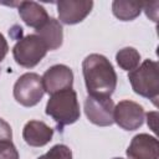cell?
Returning a JSON list of instances; mask_svg holds the SVG:
<instances>
[{"label": "cell", "instance_id": "obj_1", "mask_svg": "<svg viewBox=\"0 0 159 159\" xmlns=\"http://www.w3.org/2000/svg\"><path fill=\"white\" fill-rule=\"evenodd\" d=\"M82 73L88 94L111 97L117 87V73L103 55H88L82 62Z\"/></svg>", "mask_w": 159, "mask_h": 159}, {"label": "cell", "instance_id": "obj_2", "mask_svg": "<svg viewBox=\"0 0 159 159\" xmlns=\"http://www.w3.org/2000/svg\"><path fill=\"white\" fill-rule=\"evenodd\" d=\"M45 112L56 122L60 129L77 122L80 119L81 111L76 91L68 88L51 94Z\"/></svg>", "mask_w": 159, "mask_h": 159}, {"label": "cell", "instance_id": "obj_3", "mask_svg": "<svg viewBox=\"0 0 159 159\" xmlns=\"http://www.w3.org/2000/svg\"><path fill=\"white\" fill-rule=\"evenodd\" d=\"M128 80L133 91L150 99L157 107L159 98V65L153 60H144L140 66L128 73Z\"/></svg>", "mask_w": 159, "mask_h": 159}, {"label": "cell", "instance_id": "obj_4", "mask_svg": "<svg viewBox=\"0 0 159 159\" xmlns=\"http://www.w3.org/2000/svg\"><path fill=\"white\" fill-rule=\"evenodd\" d=\"M47 47L40 36L31 34L19 39L12 47V56L17 65L25 68H32L46 56Z\"/></svg>", "mask_w": 159, "mask_h": 159}, {"label": "cell", "instance_id": "obj_5", "mask_svg": "<svg viewBox=\"0 0 159 159\" xmlns=\"http://www.w3.org/2000/svg\"><path fill=\"white\" fill-rule=\"evenodd\" d=\"M12 93L16 102L20 103L21 106L24 107L36 106L45 94L41 77L34 72L24 73L15 82Z\"/></svg>", "mask_w": 159, "mask_h": 159}, {"label": "cell", "instance_id": "obj_6", "mask_svg": "<svg viewBox=\"0 0 159 159\" xmlns=\"http://www.w3.org/2000/svg\"><path fill=\"white\" fill-rule=\"evenodd\" d=\"M84 113L91 123L109 127L114 123V102L111 97L88 94L84 99Z\"/></svg>", "mask_w": 159, "mask_h": 159}, {"label": "cell", "instance_id": "obj_7", "mask_svg": "<svg viewBox=\"0 0 159 159\" xmlns=\"http://www.w3.org/2000/svg\"><path fill=\"white\" fill-rule=\"evenodd\" d=\"M143 107L133 101L124 99L114 106V122L124 130H135L144 123Z\"/></svg>", "mask_w": 159, "mask_h": 159}, {"label": "cell", "instance_id": "obj_8", "mask_svg": "<svg viewBox=\"0 0 159 159\" xmlns=\"http://www.w3.org/2000/svg\"><path fill=\"white\" fill-rule=\"evenodd\" d=\"M41 80L45 92H47L48 94H53L63 89L72 88L73 72L66 65H53L45 71Z\"/></svg>", "mask_w": 159, "mask_h": 159}, {"label": "cell", "instance_id": "obj_9", "mask_svg": "<svg viewBox=\"0 0 159 159\" xmlns=\"http://www.w3.org/2000/svg\"><path fill=\"white\" fill-rule=\"evenodd\" d=\"M58 19L62 24L76 25L83 21L92 11L91 0H60L56 2Z\"/></svg>", "mask_w": 159, "mask_h": 159}, {"label": "cell", "instance_id": "obj_10", "mask_svg": "<svg viewBox=\"0 0 159 159\" xmlns=\"http://www.w3.org/2000/svg\"><path fill=\"white\" fill-rule=\"evenodd\" d=\"M125 153L129 159H159L158 139L147 133L137 134L133 137Z\"/></svg>", "mask_w": 159, "mask_h": 159}, {"label": "cell", "instance_id": "obj_11", "mask_svg": "<svg viewBox=\"0 0 159 159\" xmlns=\"http://www.w3.org/2000/svg\"><path fill=\"white\" fill-rule=\"evenodd\" d=\"M53 129L41 120H30L22 129V138L30 147H43L51 142Z\"/></svg>", "mask_w": 159, "mask_h": 159}, {"label": "cell", "instance_id": "obj_12", "mask_svg": "<svg viewBox=\"0 0 159 159\" xmlns=\"http://www.w3.org/2000/svg\"><path fill=\"white\" fill-rule=\"evenodd\" d=\"M19 15L27 26L34 27L35 30L41 27L50 17L46 9L35 1H20Z\"/></svg>", "mask_w": 159, "mask_h": 159}, {"label": "cell", "instance_id": "obj_13", "mask_svg": "<svg viewBox=\"0 0 159 159\" xmlns=\"http://www.w3.org/2000/svg\"><path fill=\"white\" fill-rule=\"evenodd\" d=\"M35 34L41 37L45 42L47 50L53 51L61 47L63 42V29L58 20L55 17H48V20L39 29L35 30Z\"/></svg>", "mask_w": 159, "mask_h": 159}, {"label": "cell", "instance_id": "obj_14", "mask_svg": "<svg viewBox=\"0 0 159 159\" xmlns=\"http://www.w3.org/2000/svg\"><path fill=\"white\" fill-rule=\"evenodd\" d=\"M143 10V2L114 0L112 2V12L120 21H132L137 19Z\"/></svg>", "mask_w": 159, "mask_h": 159}, {"label": "cell", "instance_id": "obj_15", "mask_svg": "<svg viewBox=\"0 0 159 159\" xmlns=\"http://www.w3.org/2000/svg\"><path fill=\"white\" fill-rule=\"evenodd\" d=\"M116 61L122 70L130 72L139 66L140 53L134 47H123L116 53Z\"/></svg>", "mask_w": 159, "mask_h": 159}, {"label": "cell", "instance_id": "obj_16", "mask_svg": "<svg viewBox=\"0 0 159 159\" xmlns=\"http://www.w3.org/2000/svg\"><path fill=\"white\" fill-rule=\"evenodd\" d=\"M37 159H72V152L65 144H56Z\"/></svg>", "mask_w": 159, "mask_h": 159}, {"label": "cell", "instance_id": "obj_17", "mask_svg": "<svg viewBox=\"0 0 159 159\" xmlns=\"http://www.w3.org/2000/svg\"><path fill=\"white\" fill-rule=\"evenodd\" d=\"M0 159H19L17 149L11 140L0 142Z\"/></svg>", "mask_w": 159, "mask_h": 159}, {"label": "cell", "instance_id": "obj_18", "mask_svg": "<svg viewBox=\"0 0 159 159\" xmlns=\"http://www.w3.org/2000/svg\"><path fill=\"white\" fill-rule=\"evenodd\" d=\"M11 139H12V130L10 124L2 118H0V142L11 140Z\"/></svg>", "mask_w": 159, "mask_h": 159}, {"label": "cell", "instance_id": "obj_19", "mask_svg": "<svg viewBox=\"0 0 159 159\" xmlns=\"http://www.w3.org/2000/svg\"><path fill=\"white\" fill-rule=\"evenodd\" d=\"M157 118H158V113L157 112H149L147 114V122H148V125L150 127V129L157 133Z\"/></svg>", "mask_w": 159, "mask_h": 159}, {"label": "cell", "instance_id": "obj_20", "mask_svg": "<svg viewBox=\"0 0 159 159\" xmlns=\"http://www.w3.org/2000/svg\"><path fill=\"white\" fill-rule=\"evenodd\" d=\"M9 51V45H7V41L5 40L4 35L0 32V62L5 58L6 53Z\"/></svg>", "mask_w": 159, "mask_h": 159}, {"label": "cell", "instance_id": "obj_21", "mask_svg": "<svg viewBox=\"0 0 159 159\" xmlns=\"http://www.w3.org/2000/svg\"><path fill=\"white\" fill-rule=\"evenodd\" d=\"M113 159H123V158H113Z\"/></svg>", "mask_w": 159, "mask_h": 159}]
</instances>
